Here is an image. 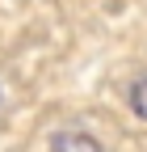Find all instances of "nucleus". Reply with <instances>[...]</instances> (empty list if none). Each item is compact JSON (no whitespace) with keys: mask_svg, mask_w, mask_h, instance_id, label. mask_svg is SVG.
Returning a JSON list of instances; mask_svg holds the SVG:
<instances>
[{"mask_svg":"<svg viewBox=\"0 0 147 152\" xmlns=\"http://www.w3.org/2000/svg\"><path fill=\"white\" fill-rule=\"evenodd\" d=\"M55 152H101V144L88 131H59L55 135Z\"/></svg>","mask_w":147,"mask_h":152,"instance_id":"1","label":"nucleus"},{"mask_svg":"<svg viewBox=\"0 0 147 152\" xmlns=\"http://www.w3.org/2000/svg\"><path fill=\"white\" fill-rule=\"evenodd\" d=\"M130 110L139 114V118H147V76L135 80V89H130Z\"/></svg>","mask_w":147,"mask_h":152,"instance_id":"2","label":"nucleus"}]
</instances>
